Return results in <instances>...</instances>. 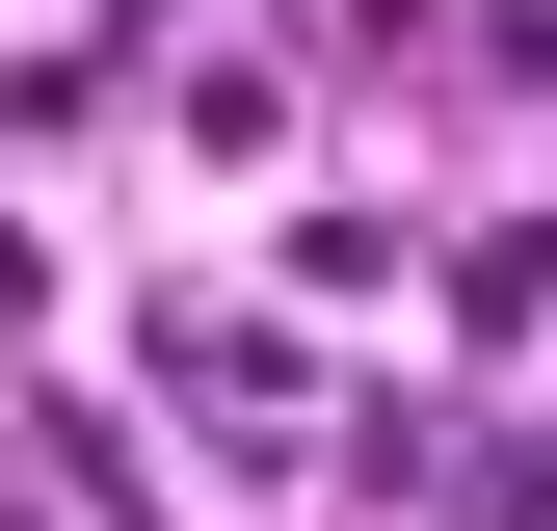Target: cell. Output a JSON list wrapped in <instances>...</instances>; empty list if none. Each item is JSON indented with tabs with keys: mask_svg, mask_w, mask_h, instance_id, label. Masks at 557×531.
Instances as JSON below:
<instances>
[{
	"mask_svg": "<svg viewBox=\"0 0 557 531\" xmlns=\"http://www.w3.org/2000/svg\"><path fill=\"white\" fill-rule=\"evenodd\" d=\"M0 531H27V505H0Z\"/></svg>",
	"mask_w": 557,
	"mask_h": 531,
	"instance_id": "cell-1",
	"label": "cell"
}]
</instances>
